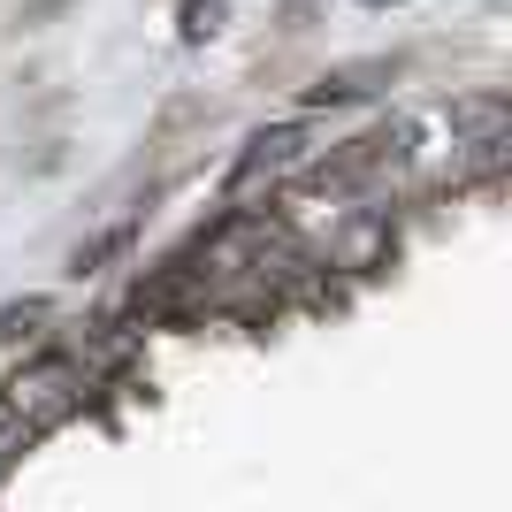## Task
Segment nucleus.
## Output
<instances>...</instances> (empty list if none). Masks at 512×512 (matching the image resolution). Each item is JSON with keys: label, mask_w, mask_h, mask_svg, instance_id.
<instances>
[{"label": "nucleus", "mask_w": 512, "mask_h": 512, "mask_svg": "<svg viewBox=\"0 0 512 512\" xmlns=\"http://www.w3.org/2000/svg\"><path fill=\"white\" fill-rule=\"evenodd\" d=\"M77 398H85V367L62 360V352H46V360L16 367V383L0 390V406H8V421H16L23 436H39V428L69 421V413H77Z\"/></svg>", "instance_id": "obj_1"}, {"label": "nucleus", "mask_w": 512, "mask_h": 512, "mask_svg": "<svg viewBox=\"0 0 512 512\" xmlns=\"http://www.w3.org/2000/svg\"><path fill=\"white\" fill-rule=\"evenodd\" d=\"M367 8H390V0H367Z\"/></svg>", "instance_id": "obj_6"}, {"label": "nucleus", "mask_w": 512, "mask_h": 512, "mask_svg": "<svg viewBox=\"0 0 512 512\" xmlns=\"http://www.w3.org/2000/svg\"><path fill=\"white\" fill-rule=\"evenodd\" d=\"M375 77H390V62H360V69H337V77H321V100H360V92H375Z\"/></svg>", "instance_id": "obj_3"}, {"label": "nucleus", "mask_w": 512, "mask_h": 512, "mask_svg": "<svg viewBox=\"0 0 512 512\" xmlns=\"http://www.w3.org/2000/svg\"><path fill=\"white\" fill-rule=\"evenodd\" d=\"M321 161V130L314 123H276V130H260L253 146H245V161L230 169V199L260 192V184H276V176H299Z\"/></svg>", "instance_id": "obj_2"}, {"label": "nucleus", "mask_w": 512, "mask_h": 512, "mask_svg": "<svg viewBox=\"0 0 512 512\" xmlns=\"http://www.w3.org/2000/svg\"><path fill=\"white\" fill-rule=\"evenodd\" d=\"M23 444H31V436H23V428L8 421V406H0V474H8V459H16Z\"/></svg>", "instance_id": "obj_5"}, {"label": "nucleus", "mask_w": 512, "mask_h": 512, "mask_svg": "<svg viewBox=\"0 0 512 512\" xmlns=\"http://www.w3.org/2000/svg\"><path fill=\"white\" fill-rule=\"evenodd\" d=\"M214 23H222V8H214V0H184V31H192V39H207Z\"/></svg>", "instance_id": "obj_4"}]
</instances>
